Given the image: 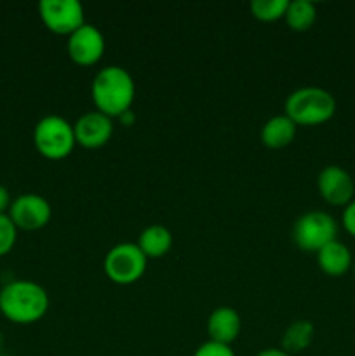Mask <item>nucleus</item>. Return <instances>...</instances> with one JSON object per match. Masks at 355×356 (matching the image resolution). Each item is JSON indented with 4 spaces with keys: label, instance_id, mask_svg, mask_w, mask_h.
Returning <instances> with one entry per match:
<instances>
[{
    "label": "nucleus",
    "instance_id": "obj_1",
    "mask_svg": "<svg viewBox=\"0 0 355 356\" xmlns=\"http://www.w3.org/2000/svg\"><path fill=\"white\" fill-rule=\"evenodd\" d=\"M94 106L106 117H122L131 111L136 97V83L131 73L117 65L104 66L96 73L90 87Z\"/></svg>",
    "mask_w": 355,
    "mask_h": 356
},
{
    "label": "nucleus",
    "instance_id": "obj_2",
    "mask_svg": "<svg viewBox=\"0 0 355 356\" xmlns=\"http://www.w3.org/2000/svg\"><path fill=\"white\" fill-rule=\"evenodd\" d=\"M49 294L31 280H14L0 289V312L13 323L30 325L45 316Z\"/></svg>",
    "mask_w": 355,
    "mask_h": 356
},
{
    "label": "nucleus",
    "instance_id": "obj_3",
    "mask_svg": "<svg viewBox=\"0 0 355 356\" xmlns=\"http://www.w3.org/2000/svg\"><path fill=\"white\" fill-rule=\"evenodd\" d=\"M285 117L291 118L296 125H320L336 113V99L329 90L322 87L306 86L296 89L285 97L284 103Z\"/></svg>",
    "mask_w": 355,
    "mask_h": 356
},
{
    "label": "nucleus",
    "instance_id": "obj_4",
    "mask_svg": "<svg viewBox=\"0 0 355 356\" xmlns=\"http://www.w3.org/2000/svg\"><path fill=\"white\" fill-rule=\"evenodd\" d=\"M33 145L45 159H66L77 145L73 124L59 115H47L40 118L33 129Z\"/></svg>",
    "mask_w": 355,
    "mask_h": 356
},
{
    "label": "nucleus",
    "instance_id": "obj_5",
    "mask_svg": "<svg viewBox=\"0 0 355 356\" xmlns=\"http://www.w3.org/2000/svg\"><path fill=\"white\" fill-rule=\"evenodd\" d=\"M148 257L141 252L138 243H117L106 252L103 261L104 275L117 285L136 284L145 275Z\"/></svg>",
    "mask_w": 355,
    "mask_h": 356
},
{
    "label": "nucleus",
    "instance_id": "obj_6",
    "mask_svg": "<svg viewBox=\"0 0 355 356\" xmlns=\"http://www.w3.org/2000/svg\"><path fill=\"white\" fill-rule=\"evenodd\" d=\"M338 236V222L327 212L310 211L299 216L292 228L294 243L305 252H319Z\"/></svg>",
    "mask_w": 355,
    "mask_h": 356
},
{
    "label": "nucleus",
    "instance_id": "obj_7",
    "mask_svg": "<svg viewBox=\"0 0 355 356\" xmlns=\"http://www.w3.org/2000/svg\"><path fill=\"white\" fill-rule=\"evenodd\" d=\"M38 14L45 28L56 35H72L86 23L79 0H42Z\"/></svg>",
    "mask_w": 355,
    "mask_h": 356
},
{
    "label": "nucleus",
    "instance_id": "obj_8",
    "mask_svg": "<svg viewBox=\"0 0 355 356\" xmlns=\"http://www.w3.org/2000/svg\"><path fill=\"white\" fill-rule=\"evenodd\" d=\"M7 214L17 229L35 232L47 226L52 218V207L42 195L23 193L14 198Z\"/></svg>",
    "mask_w": 355,
    "mask_h": 356
},
{
    "label": "nucleus",
    "instance_id": "obj_9",
    "mask_svg": "<svg viewBox=\"0 0 355 356\" xmlns=\"http://www.w3.org/2000/svg\"><path fill=\"white\" fill-rule=\"evenodd\" d=\"M66 49H68V54L73 63L80 66H90L96 65L103 58L106 42H104L100 28L94 26V24L84 23L79 30L68 35Z\"/></svg>",
    "mask_w": 355,
    "mask_h": 356
},
{
    "label": "nucleus",
    "instance_id": "obj_10",
    "mask_svg": "<svg viewBox=\"0 0 355 356\" xmlns=\"http://www.w3.org/2000/svg\"><path fill=\"white\" fill-rule=\"evenodd\" d=\"M319 193L327 204L347 207L355 195V183L350 174L340 165L324 167L317 177Z\"/></svg>",
    "mask_w": 355,
    "mask_h": 356
},
{
    "label": "nucleus",
    "instance_id": "obj_11",
    "mask_svg": "<svg viewBox=\"0 0 355 356\" xmlns=\"http://www.w3.org/2000/svg\"><path fill=\"white\" fill-rule=\"evenodd\" d=\"M77 145L87 149H96L106 145L113 136V124L111 118L101 111H87L82 117L77 118L73 124Z\"/></svg>",
    "mask_w": 355,
    "mask_h": 356
},
{
    "label": "nucleus",
    "instance_id": "obj_12",
    "mask_svg": "<svg viewBox=\"0 0 355 356\" xmlns=\"http://www.w3.org/2000/svg\"><path fill=\"white\" fill-rule=\"evenodd\" d=\"M240 329H242V322H240L239 313L233 308L219 306V308H216L214 312L209 315V341H214V343L230 346V344L235 343L237 337L240 336Z\"/></svg>",
    "mask_w": 355,
    "mask_h": 356
},
{
    "label": "nucleus",
    "instance_id": "obj_13",
    "mask_svg": "<svg viewBox=\"0 0 355 356\" xmlns=\"http://www.w3.org/2000/svg\"><path fill=\"white\" fill-rule=\"evenodd\" d=\"M317 264L327 277H343L354 266V257L345 243L334 240L317 252Z\"/></svg>",
    "mask_w": 355,
    "mask_h": 356
},
{
    "label": "nucleus",
    "instance_id": "obj_14",
    "mask_svg": "<svg viewBox=\"0 0 355 356\" xmlns=\"http://www.w3.org/2000/svg\"><path fill=\"white\" fill-rule=\"evenodd\" d=\"M296 127L298 125L291 120L285 115H275L270 120L265 122L263 129H261V143H263L267 148L278 149L285 148L287 145H291L296 138Z\"/></svg>",
    "mask_w": 355,
    "mask_h": 356
},
{
    "label": "nucleus",
    "instance_id": "obj_15",
    "mask_svg": "<svg viewBox=\"0 0 355 356\" xmlns=\"http://www.w3.org/2000/svg\"><path fill=\"white\" fill-rule=\"evenodd\" d=\"M138 247L148 259L166 256L173 247V233L162 225H152L141 232Z\"/></svg>",
    "mask_w": 355,
    "mask_h": 356
},
{
    "label": "nucleus",
    "instance_id": "obj_16",
    "mask_svg": "<svg viewBox=\"0 0 355 356\" xmlns=\"http://www.w3.org/2000/svg\"><path fill=\"white\" fill-rule=\"evenodd\" d=\"M313 337H315V327H313V323L308 322V320H296V322H292L284 330V336H282V350L289 355L305 351L312 344Z\"/></svg>",
    "mask_w": 355,
    "mask_h": 356
},
{
    "label": "nucleus",
    "instance_id": "obj_17",
    "mask_svg": "<svg viewBox=\"0 0 355 356\" xmlns=\"http://www.w3.org/2000/svg\"><path fill=\"white\" fill-rule=\"evenodd\" d=\"M285 23L294 31H306L317 19V7L310 0H292L289 2L284 16Z\"/></svg>",
    "mask_w": 355,
    "mask_h": 356
},
{
    "label": "nucleus",
    "instance_id": "obj_18",
    "mask_svg": "<svg viewBox=\"0 0 355 356\" xmlns=\"http://www.w3.org/2000/svg\"><path fill=\"white\" fill-rule=\"evenodd\" d=\"M289 2L287 0H253L251 2V13L260 21H277L285 16Z\"/></svg>",
    "mask_w": 355,
    "mask_h": 356
},
{
    "label": "nucleus",
    "instance_id": "obj_19",
    "mask_svg": "<svg viewBox=\"0 0 355 356\" xmlns=\"http://www.w3.org/2000/svg\"><path fill=\"white\" fill-rule=\"evenodd\" d=\"M17 228L9 214H0V257L9 254L16 245Z\"/></svg>",
    "mask_w": 355,
    "mask_h": 356
},
{
    "label": "nucleus",
    "instance_id": "obj_20",
    "mask_svg": "<svg viewBox=\"0 0 355 356\" xmlns=\"http://www.w3.org/2000/svg\"><path fill=\"white\" fill-rule=\"evenodd\" d=\"M194 356H235L233 350L226 344L214 343V341H207V343L200 344V346L195 350Z\"/></svg>",
    "mask_w": 355,
    "mask_h": 356
},
{
    "label": "nucleus",
    "instance_id": "obj_21",
    "mask_svg": "<svg viewBox=\"0 0 355 356\" xmlns=\"http://www.w3.org/2000/svg\"><path fill=\"white\" fill-rule=\"evenodd\" d=\"M341 222H343V228L347 229L348 235H352L355 238V200H352L350 204L343 209Z\"/></svg>",
    "mask_w": 355,
    "mask_h": 356
},
{
    "label": "nucleus",
    "instance_id": "obj_22",
    "mask_svg": "<svg viewBox=\"0 0 355 356\" xmlns=\"http://www.w3.org/2000/svg\"><path fill=\"white\" fill-rule=\"evenodd\" d=\"M13 204V198H10L9 190H7L3 184H0V214H7Z\"/></svg>",
    "mask_w": 355,
    "mask_h": 356
},
{
    "label": "nucleus",
    "instance_id": "obj_23",
    "mask_svg": "<svg viewBox=\"0 0 355 356\" xmlns=\"http://www.w3.org/2000/svg\"><path fill=\"white\" fill-rule=\"evenodd\" d=\"M256 356H291V355L285 353L284 350H278V348H267V350L260 351Z\"/></svg>",
    "mask_w": 355,
    "mask_h": 356
},
{
    "label": "nucleus",
    "instance_id": "obj_24",
    "mask_svg": "<svg viewBox=\"0 0 355 356\" xmlns=\"http://www.w3.org/2000/svg\"><path fill=\"white\" fill-rule=\"evenodd\" d=\"M0 348H2V332H0Z\"/></svg>",
    "mask_w": 355,
    "mask_h": 356
},
{
    "label": "nucleus",
    "instance_id": "obj_25",
    "mask_svg": "<svg viewBox=\"0 0 355 356\" xmlns=\"http://www.w3.org/2000/svg\"><path fill=\"white\" fill-rule=\"evenodd\" d=\"M352 270H354V275H355V259H354V266H352Z\"/></svg>",
    "mask_w": 355,
    "mask_h": 356
}]
</instances>
